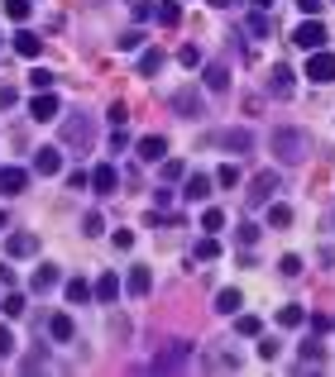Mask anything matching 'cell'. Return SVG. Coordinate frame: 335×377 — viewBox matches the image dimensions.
<instances>
[{"label": "cell", "mask_w": 335, "mask_h": 377, "mask_svg": "<svg viewBox=\"0 0 335 377\" xmlns=\"http://www.w3.org/2000/svg\"><path fill=\"white\" fill-rule=\"evenodd\" d=\"M139 158H144V163H163V158H168V139H163V134L139 139Z\"/></svg>", "instance_id": "4fadbf2b"}, {"label": "cell", "mask_w": 335, "mask_h": 377, "mask_svg": "<svg viewBox=\"0 0 335 377\" xmlns=\"http://www.w3.org/2000/svg\"><path fill=\"white\" fill-rule=\"evenodd\" d=\"M302 358H307V363H326V344H321V339H307V344H302Z\"/></svg>", "instance_id": "836d02e7"}, {"label": "cell", "mask_w": 335, "mask_h": 377, "mask_svg": "<svg viewBox=\"0 0 335 377\" xmlns=\"http://www.w3.org/2000/svg\"><path fill=\"white\" fill-rule=\"evenodd\" d=\"M129 5H134V19H149L153 14V0H129Z\"/></svg>", "instance_id": "7dc6e473"}, {"label": "cell", "mask_w": 335, "mask_h": 377, "mask_svg": "<svg viewBox=\"0 0 335 377\" xmlns=\"http://www.w3.org/2000/svg\"><path fill=\"white\" fill-rule=\"evenodd\" d=\"M278 325H283V330H297V325H307V310L292 301V306H283V310H278Z\"/></svg>", "instance_id": "7402d4cb"}, {"label": "cell", "mask_w": 335, "mask_h": 377, "mask_svg": "<svg viewBox=\"0 0 335 377\" xmlns=\"http://www.w3.org/2000/svg\"><path fill=\"white\" fill-rule=\"evenodd\" d=\"M63 291H67V301H72V306H82V301L91 296V282H87V277H72V282L63 286Z\"/></svg>", "instance_id": "d4e9b609"}, {"label": "cell", "mask_w": 335, "mask_h": 377, "mask_svg": "<svg viewBox=\"0 0 335 377\" xmlns=\"http://www.w3.org/2000/svg\"><path fill=\"white\" fill-rule=\"evenodd\" d=\"M235 182H239V168H235V163H225L221 172H216V187H235Z\"/></svg>", "instance_id": "f35d334b"}, {"label": "cell", "mask_w": 335, "mask_h": 377, "mask_svg": "<svg viewBox=\"0 0 335 377\" xmlns=\"http://www.w3.org/2000/svg\"><path fill=\"white\" fill-rule=\"evenodd\" d=\"M235 330L254 339V334H263V320H259V315H239V320H235Z\"/></svg>", "instance_id": "d6a6232c"}, {"label": "cell", "mask_w": 335, "mask_h": 377, "mask_svg": "<svg viewBox=\"0 0 335 377\" xmlns=\"http://www.w3.org/2000/svg\"><path fill=\"white\" fill-rule=\"evenodd\" d=\"M0 5H5V19H14V24H24V19H29V10H34L29 0H0Z\"/></svg>", "instance_id": "83f0119b"}, {"label": "cell", "mask_w": 335, "mask_h": 377, "mask_svg": "<svg viewBox=\"0 0 335 377\" xmlns=\"http://www.w3.org/2000/svg\"><path fill=\"white\" fill-rule=\"evenodd\" d=\"M206 87H211V91H225V87H230V67H225V62H211V67H206Z\"/></svg>", "instance_id": "603a6c76"}, {"label": "cell", "mask_w": 335, "mask_h": 377, "mask_svg": "<svg viewBox=\"0 0 335 377\" xmlns=\"http://www.w3.org/2000/svg\"><path fill=\"white\" fill-rule=\"evenodd\" d=\"M206 144H221L230 153H249V148H254V134H249V129H225V134H211Z\"/></svg>", "instance_id": "ba28073f"}, {"label": "cell", "mask_w": 335, "mask_h": 377, "mask_svg": "<svg viewBox=\"0 0 335 377\" xmlns=\"http://www.w3.org/2000/svg\"><path fill=\"white\" fill-rule=\"evenodd\" d=\"M29 82H34V87H39V91H53V72H43V67H39V72H34V77H29Z\"/></svg>", "instance_id": "f6af8a7d"}, {"label": "cell", "mask_w": 335, "mask_h": 377, "mask_svg": "<svg viewBox=\"0 0 335 377\" xmlns=\"http://www.w3.org/2000/svg\"><path fill=\"white\" fill-rule=\"evenodd\" d=\"M48 334H53L58 344H67V339H72V315H63V310L48 315Z\"/></svg>", "instance_id": "44dd1931"}, {"label": "cell", "mask_w": 335, "mask_h": 377, "mask_svg": "<svg viewBox=\"0 0 335 377\" xmlns=\"http://www.w3.org/2000/svg\"><path fill=\"white\" fill-rule=\"evenodd\" d=\"M249 5H254V10H268V5H273V0H249Z\"/></svg>", "instance_id": "db71d44e"}, {"label": "cell", "mask_w": 335, "mask_h": 377, "mask_svg": "<svg viewBox=\"0 0 335 377\" xmlns=\"http://www.w3.org/2000/svg\"><path fill=\"white\" fill-rule=\"evenodd\" d=\"M14 354V334H10V325L0 320V358H10Z\"/></svg>", "instance_id": "60d3db41"}, {"label": "cell", "mask_w": 335, "mask_h": 377, "mask_svg": "<svg viewBox=\"0 0 335 377\" xmlns=\"http://www.w3.org/2000/svg\"><path fill=\"white\" fill-rule=\"evenodd\" d=\"M34 172H39V177H58V172H63V153H58V148H39V153H34Z\"/></svg>", "instance_id": "8fae6325"}, {"label": "cell", "mask_w": 335, "mask_h": 377, "mask_svg": "<svg viewBox=\"0 0 335 377\" xmlns=\"http://www.w3.org/2000/svg\"><path fill=\"white\" fill-rule=\"evenodd\" d=\"M268 225L273 229H288L292 225V205H268Z\"/></svg>", "instance_id": "4dcf8cb0"}, {"label": "cell", "mask_w": 335, "mask_h": 377, "mask_svg": "<svg viewBox=\"0 0 335 377\" xmlns=\"http://www.w3.org/2000/svg\"><path fill=\"white\" fill-rule=\"evenodd\" d=\"M158 168H163V182H187V168H182L177 158H163Z\"/></svg>", "instance_id": "f546056e"}, {"label": "cell", "mask_w": 335, "mask_h": 377, "mask_svg": "<svg viewBox=\"0 0 335 377\" xmlns=\"http://www.w3.org/2000/svg\"><path fill=\"white\" fill-rule=\"evenodd\" d=\"M58 282H63V273H58L53 263H39V268H34V277H29V286H34L39 296H43V291H53Z\"/></svg>", "instance_id": "7c38bea8"}, {"label": "cell", "mask_w": 335, "mask_h": 377, "mask_svg": "<svg viewBox=\"0 0 335 377\" xmlns=\"http://www.w3.org/2000/svg\"><path fill=\"white\" fill-rule=\"evenodd\" d=\"M14 100H19V95H14V87H0V110H10Z\"/></svg>", "instance_id": "816d5d0a"}, {"label": "cell", "mask_w": 335, "mask_h": 377, "mask_svg": "<svg viewBox=\"0 0 335 377\" xmlns=\"http://www.w3.org/2000/svg\"><path fill=\"white\" fill-rule=\"evenodd\" d=\"M82 229H87V234H91V239H96V234H101V229H106V220H101V215H96V210H91V215H87V220H82Z\"/></svg>", "instance_id": "b9f144b4"}, {"label": "cell", "mask_w": 335, "mask_h": 377, "mask_svg": "<svg viewBox=\"0 0 335 377\" xmlns=\"http://www.w3.org/2000/svg\"><path fill=\"white\" fill-rule=\"evenodd\" d=\"M268 148H273V153H278L283 163H302L312 144H307V134H302L297 124H278V129L268 134Z\"/></svg>", "instance_id": "6da1fadb"}, {"label": "cell", "mask_w": 335, "mask_h": 377, "mask_svg": "<svg viewBox=\"0 0 335 377\" xmlns=\"http://www.w3.org/2000/svg\"><path fill=\"white\" fill-rule=\"evenodd\" d=\"M249 34H268V19H263V10H254V14H249Z\"/></svg>", "instance_id": "7bdbcfd3"}, {"label": "cell", "mask_w": 335, "mask_h": 377, "mask_svg": "<svg viewBox=\"0 0 335 377\" xmlns=\"http://www.w3.org/2000/svg\"><path fill=\"white\" fill-rule=\"evenodd\" d=\"M307 77H312V82H321V87H326V82H335V53L316 48V53L307 58Z\"/></svg>", "instance_id": "8992f818"}, {"label": "cell", "mask_w": 335, "mask_h": 377, "mask_svg": "<svg viewBox=\"0 0 335 377\" xmlns=\"http://www.w3.org/2000/svg\"><path fill=\"white\" fill-rule=\"evenodd\" d=\"M221 225H225V210H216V205H206V210H202V229H206V234H216Z\"/></svg>", "instance_id": "1f68e13d"}, {"label": "cell", "mask_w": 335, "mask_h": 377, "mask_svg": "<svg viewBox=\"0 0 335 377\" xmlns=\"http://www.w3.org/2000/svg\"><path fill=\"white\" fill-rule=\"evenodd\" d=\"M24 187H29V172L24 168H0V191L5 196H19Z\"/></svg>", "instance_id": "9a60e30c"}, {"label": "cell", "mask_w": 335, "mask_h": 377, "mask_svg": "<svg viewBox=\"0 0 335 377\" xmlns=\"http://www.w3.org/2000/svg\"><path fill=\"white\" fill-rule=\"evenodd\" d=\"M0 315H5V320H19V315H24V296H19V291H10V296L0 301Z\"/></svg>", "instance_id": "4316f807"}, {"label": "cell", "mask_w": 335, "mask_h": 377, "mask_svg": "<svg viewBox=\"0 0 335 377\" xmlns=\"http://www.w3.org/2000/svg\"><path fill=\"white\" fill-rule=\"evenodd\" d=\"M29 115H34L39 124H53V119L63 115V100H58V91H39L34 100H29Z\"/></svg>", "instance_id": "277c9868"}, {"label": "cell", "mask_w": 335, "mask_h": 377, "mask_svg": "<svg viewBox=\"0 0 335 377\" xmlns=\"http://www.w3.org/2000/svg\"><path fill=\"white\" fill-rule=\"evenodd\" d=\"M153 14H158V24H163V29L182 24V5H177V0H158V10H153Z\"/></svg>", "instance_id": "ffe728a7"}, {"label": "cell", "mask_w": 335, "mask_h": 377, "mask_svg": "<svg viewBox=\"0 0 335 377\" xmlns=\"http://www.w3.org/2000/svg\"><path fill=\"white\" fill-rule=\"evenodd\" d=\"M24 373H39V368H48V354L43 349H34V354H24V363H19Z\"/></svg>", "instance_id": "d590c367"}, {"label": "cell", "mask_w": 335, "mask_h": 377, "mask_svg": "<svg viewBox=\"0 0 335 377\" xmlns=\"http://www.w3.org/2000/svg\"><path fill=\"white\" fill-rule=\"evenodd\" d=\"M254 239H259V225H239V244H244V249H249V244H254Z\"/></svg>", "instance_id": "c3c4849f"}, {"label": "cell", "mask_w": 335, "mask_h": 377, "mask_svg": "<svg viewBox=\"0 0 335 377\" xmlns=\"http://www.w3.org/2000/svg\"><path fill=\"white\" fill-rule=\"evenodd\" d=\"M268 91H273V95H292V72H288V67H273V82H268Z\"/></svg>", "instance_id": "cb8c5ba5"}, {"label": "cell", "mask_w": 335, "mask_h": 377, "mask_svg": "<svg viewBox=\"0 0 335 377\" xmlns=\"http://www.w3.org/2000/svg\"><path fill=\"white\" fill-rule=\"evenodd\" d=\"M14 53H19V58H39V53H43V38L29 34V29H19V34H14Z\"/></svg>", "instance_id": "d6986e66"}, {"label": "cell", "mask_w": 335, "mask_h": 377, "mask_svg": "<svg viewBox=\"0 0 335 377\" xmlns=\"http://www.w3.org/2000/svg\"><path fill=\"white\" fill-rule=\"evenodd\" d=\"M206 5H216V10H225V5H235V0H206Z\"/></svg>", "instance_id": "11a10c76"}, {"label": "cell", "mask_w": 335, "mask_h": 377, "mask_svg": "<svg viewBox=\"0 0 335 377\" xmlns=\"http://www.w3.org/2000/svg\"><path fill=\"white\" fill-rule=\"evenodd\" d=\"M139 43H144V34H139V29H129V34H125V38H120V48H125V53H134V48H139Z\"/></svg>", "instance_id": "ee69618b"}, {"label": "cell", "mask_w": 335, "mask_h": 377, "mask_svg": "<svg viewBox=\"0 0 335 377\" xmlns=\"http://www.w3.org/2000/svg\"><path fill=\"white\" fill-rule=\"evenodd\" d=\"M120 277H115V273H101V277H96V286H91V291H96V301H101V306H111L115 296H120Z\"/></svg>", "instance_id": "e0dca14e"}, {"label": "cell", "mask_w": 335, "mask_h": 377, "mask_svg": "<svg viewBox=\"0 0 335 377\" xmlns=\"http://www.w3.org/2000/svg\"><path fill=\"white\" fill-rule=\"evenodd\" d=\"M278 187H283V177H278V172H259V177L249 182V191H244V201H249V205H268Z\"/></svg>", "instance_id": "3957f363"}, {"label": "cell", "mask_w": 335, "mask_h": 377, "mask_svg": "<svg viewBox=\"0 0 335 377\" xmlns=\"http://www.w3.org/2000/svg\"><path fill=\"white\" fill-rule=\"evenodd\" d=\"M125 115H129V110H125V100H115V105H111V124H125Z\"/></svg>", "instance_id": "f5cc1de1"}, {"label": "cell", "mask_w": 335, "mask_h": 377, "mask_svg": "<svg viewBox=\"0 0 335 377\" xmlns=\"http://www.w3.org/2000/svg\"><path fill=\"white\" fill-rule=\"evenodd\" d=\"M297 10H302V14L312 19V14H321V0H297Z\"/></svg>", "instance_id": "681fc988"}, {"label": "cell", "mask_w": 335, "mask_h": 377, "mask_svg": "<svg viewBox=\"0 0 335 377\" xmlns=\"http://www.w3.org/2000/svg\"><path fill=\"white\" fill-rule=\"evenodd\" d=\"M278 273H283V277H302V258H297V253L278 258Z\"/></svg>", "instance_id": "e575fe53"}, {"label": "cell", "mask_w": 335, "mask_h": 377, "mask_svg": "<svg viewBox=\"0 0 335 377\" xmlns=\"http://www.w3.org/2000/svg\"><path fill=\"white\" fill-rule=\"evenodd\" d=\"M177 62H182V67H197V62H202V48H192V43L177 48Z\"/></svg>", "instance_id": "ab89813d"}, {"label": "cell", "mask_w": 335, "mask_h": 377, "mask_svg": "<svg viewBox=\"0 0 335 377\" xmlns=\"http://www.w3.org/2000/svg\"><path fill=\"white\" fill-rule=\"evenodd\" d=\"M239 301H244V296H239L235 286H225L221 296H216V310H221V315H235V310H239Z\"/></svg>", "instance_id": "484cf974"}, {"label": "cell", "mask_w": 335, "mask_h": 377, "mask_svg": "<svg viewBox=\"0 0 335 377\" xmlns=\"http://www.w3.org/2000/svg\"><path fill=\"white\" fill-rule=\"evenodd\" d=\"M211 187H216V182H211L206 172H192V177H187V187H182V196H187V201H206Z\"/></svg>", "instance_id": "ac0fdd59"}, {"label": "cell", "mask_w": 335, "mask_h": 377, "mask_svg": "<svg viewBox=\"0 0 335 377\" xmlns=\"http://www.w3.org/2000/svg\"><path fill=\"white\" fill-rule=\"evenodd\" d=\"M197 258H202V263L221 258V244H216V239H202V244H197Z\"/></svg>", "instance_id": "8d00e7d4"}, {"label": "cell", "mask_w": 335, "mask_h": 377, "mask_svg": "<svg viewBox=\"0 0 335 377\" xmlns=\"http://www.w3.org/2000/svg\"><path fill=\"white\" fill-rule=\"evenodd\" d=\"M39 253V234H5V258H34Z\"/></svg>", "instance_id": "30bf717a"}, {"label": "cell", "mask_w": 335, "mask_h": 377, "mask_svg": "<svg viewBox=\"0 0 335 377\" xmlns=\"http://www.w3.org/2000/svg\"><path fill=\"white\" fill-rule=\"evenodd\" d=\"M307 325H312L316 334H326V330H335V315H321V310H316V315H307Z\"/></svg>", "instance_id": "74e56055"}, {"label": "cell", "mask_w": 335, "mask_h": 377, "mask_svg": "<svg viewBox=\"0 0 335 377\" xmlns=\"http://www.w3.org/2000/svg\"><path fill=\"white\" fill-rule=\"evenodd\" d=\"M125 286H129V296H149L153 291V268H129Z\"/></svg>", "instance_id": "2e32d148"}, {"label": "cell", "mask_w": 335, "mask_h": 377, "mask_svg": "<svg viewBox=\"0 0 335 377\" xmlns=\"http://www.w3.org/2000/svg\"><path fill=\"white\" fill-rule=\"evenodd\" d=\"M259 354H263V358H268V363H273V358H278V354H283V344H278V339H263V344H259Z\"/></svg>", "instance_id": "bcb514c9"}, {"label": "cell", "mask_w": 335, "mask_h": 377, "mask_svg": "<svg viewBox=\"0 0 335 377\" xmlns=\"http://www.w3.org/2000/svg\"><path fill=\"white\" fill-rule=\"evenodd\" d=\"M168 105H173L177 115H187V119H192V115L202 110V87H182V91H173V95H168Z\"/></svg>", "instance_id": "9c48e42d"}, {"label": "cell", "mask_w": 335, "mask_h": 377, "mask_svg": "<svg viewBox=\"0 0 335 377\" xmlns=\"http://www.w3.org/2000/svg\"><path fill=\"white\" fill-rule=\"evenodd\" d=\"M91 187L101 191V196H111V191L120 187V172H115L111 163H96V168H91Z\"/></svg>", "instance_id": "5bb4252c"}, {"label": "cell", "mask_w": 335, "mask_h": 377, "mask_svg": "<svg viewBox=\"0 0 335 377\" xmlns=\"http://www.w3.org/2000/svg\"><path fill=\"white\" fill-rule=\"evenodd\" d=\"M292 43H297L302 53H316V48L326 43V24H321V19L312 14L307 24H297V29H292Z\"/></svg>", "instance_id": "7a4b0ae2"}, {"label": "cell", "mask_w": 335, "mask_h": 377, "mask_svg": "<svg viewBox=\"0 0 335 377\" xmlns=\"http://www.w3.org/2000/svg\"><path fill=\"white\" fill-rule=\"evenodd\" d=\"M111 239H115V249H129V244H134V234H129V229H115Z\"/></svg>", "instance_id": "f907efd6"}, {"label": "cell", "mask_w": 335, "mask_h": 377, "mask_svg": "<svg viewBox=\"0 0 335 377\" xmlns=\"http://www.w3.org/2000/svg\"><path fill=\"white\" fill-rule=\"evenodd\" d=\"M158 67H163V48H149V53L139 58V72H144V77H153Z\"/></svg>", "instance_id": "f1b7e54d"}, {"label": "cell", "mask_w": 335, "mask_h": 377, "mask_svg": "<svg viewBox=\"0 0 335 377\" xmlns=\"http://www.w3.org/2000/svg\"><path fill=\"white\" fill-rule=\"evenodd\" d=\"M0 229H5V210H0Z\"/></svg>", "instance_id": "9f6ffc18"}, {"label": "cell", "mask_w": 335, "mask_h": 377, "mask_svg": "<svg viewBox=\"0 0 335 377\" xmlns=\"http://www.w3.org/2000/svg\"><path fill=\"white\" fill-rule=\"evenodd\" d=\"M63 139H67L72 148H91V119H87V115H67V119H63Z\"/></svg>", "instance_id": "5b68a950"}, {"label": "cell", "mask_w": 335, "mask_h": 377, "mask_svg": "<svg viewBox=\"0 0 335 377\" xmlns=\"http://www.w3.org/2000/svg\"><path fill=\"white\" fill-rule=\"evenodd\" d=\"M182 368H187V344H168L153 358V373H182Z\"/></svg>", "instance_id": "52a82bcc"}]
</instances>
